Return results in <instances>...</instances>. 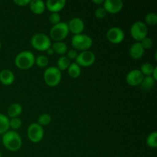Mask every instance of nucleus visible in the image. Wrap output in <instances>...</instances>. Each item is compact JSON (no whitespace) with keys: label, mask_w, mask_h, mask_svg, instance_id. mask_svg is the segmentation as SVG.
Wrapping results in <instances>:
<instances>
[{"label":"nucleus","mask_w":157,"mask_h":157,"mask_svg":"<svg viewBox=\"0 0 157 157\" xmlns=\"http://www.w3.org/2000/svg\"><path fill=\"white\" fill-rule=\"evenodd\" d=\"M46 52H47V54L48 55H52L54 53H55V52H54V51H53V49L52 48V47L49 48L48 49L47 51H46Z\"/></svg>","instance_id":"e433bc0d"},{"label":"nucleus","mask_w":157,"mask_h":157,"mask_svg":"<svg viewBox=\"0 0 157 157\" xmlns=\"http://www.w3.org/2000/svg\"><path fill=\"white\" fill-rule=\"evenodd\" d=\"M78 55V51H76L75 49H71V50H68L67 52V58L69 60L76 59Z\"/></svg>","instance_id":"473e14b6"},{"label":"nucleus","mask_w":157,"mask_h":157,"mask_svg":"<svg viewBox=\"0 0 157 157\" xmlns=\"http://www.w3.org/2000/svg\"><path fill=\"white\" fill-rule=\"evenodd\" d=\"M52 48L53 49L55 53H56L57 55H61V56L67 53V52L68 51L67 45L63 41L54 42L53 44H52Z\"/></svg>","instance_id":"6ab92c4d"},{"label":"nucleus","mask_w":157,"mask_h":157,"mask_svg":"<svg viewBox=\"0 0 157 157\" xmlns=\"http://www.w3.org/2000/svg\"><path fill=\"white\" fill-rule=\"evenodd\" d=\"M48 20L51 24L55 25H57L59 22H61V15H60L58 12H52L49 15Z\"/></svg>","instance_id":"c756f323"},{"label":"nucleus","mask_w":157,"mask_h":157,"mask_svg":"<svg viewBox=\"0 0 157 157\" xmlns=\"http://www.w3.org/2000/svg\"><path fill=\"white\" fill-rule=\"evenodd\" d=\"M68 26L67 23L61 21L58 24L55 25L52 27L50 30L51 39L53 40L55 42L57 41H62L65 39L69 34Z\"/></svg>","instance_id":"423d86ee"},{"label":"nucleus","mask_w":157,"mask_h":157,"mask_svg":"<svg viewBox=\"0 0 157 157\" xmlns=\"http://www.w3.org/2000/svg\"><path fill=\"white\" fill-rule=\"evenodd\" d=\"M31 0H14V3L18 6H26L29 5Z\"/></svg>","instance_id":"72a5a7b5"},{"label":"nucleus","mask_w":157,"mask_h":157,"mask_svg":"<svg viewBox=\"0 0 157 157\" xmlns=\"http://www.w3.org/2000/svg\"><path fill=\"white\" fill-rule=\"evenodd\" d=\"M1 48H2V43L0 42V50H1Z\"/></svg>","instance_id":"4c0bfd02"},{"label":"nucleus","mask_w":157,"mask_h":157,"mask_svg":"<svg viewBox=\"0 0 157 157\" xmlns=\"http://www.w3.org/2000/svg\"><path fill=\"white\" fill-rule=\"evenodd\" d=\"M2 142L3 146L8 150L12 152H16L19 150L22 145L21 136L15 130H8L6 133L2 134Z\"/></svg>","instance_id":"f257e3e1"},{"label":"nucleus","mask_w":157,"mask_h":157,"mask_svg":"<svg viewBox=\"0 0 157 157\" xmlns=\"http://www.w3.org/2000/svg\"><path fill=\"white\" fill-rule=\"evenodd\" d=\"M44 81L49 87H56L60 84L62 78L61 71L57 67H48L44 72Z\"/></svg>","instance_id":"20e7f679"},{"label":"nucleus","mask_w":157,"mask_h":157,"mask_svg":"<svg viewBox=\"0 0 157 157\" xmlns=\"http://www.w3.org/2000/svg\"><path fill=\"white\" fill-rule=\"evenodd\" d=\"M144 78V76L139 69H133L128 72L126 76V81L129 85L136 87L140 85Z\"/></svg>","instance_id":"9b49d317"},{"label":"nucleus","mask_w":157,"mask_h":157,"mask_svg":"<svg viewBox=\"0 0 157 157\" xmlns=\"http://www.w3.org/2000/svg\"><path fill=\"white\" fill-rule=\"evenodd\" d=\"M154 66L151 64V63H144L142 64L140 67V71L143 74L144 77L147 76H151L152 73H153V70H154Z\"/></svg>","instance_id":"b1692460"},{"label":"nucleus","mask_w":157,"mask_h":157,"mask_svg":"<svg viewBox=\"0 0 157 157\" xmlns=\"http://www.w3.org/2000/svg\"><path fill=\"white\" fill-rule=\"evenodd\" d=\"M152 78L155 80V81H157V67H154V70H153V73H152Z\"/></svg>","instance_id":"f704fd0d"},{"label":"nucleus","mask_w":157,"mask_h":157,"mask_svg":"<svg viewBox=\"0 0 157 157\" xmlns=\"http://www.w3.org/2000/svg\"><path fill=\"white\" fill-rule=\"evenodd\" d=\"M93 3L96 5H101V4H104V0H93Z\"/></svg>","instance_id":"c9c22d12"},{"label":"nucleus","mask_w":157,"mask_h":157,"mask_svg":"<svg viewBox=\"0 0 157 157\" xmlns=\"http://www.w3.org/2000/svg\"><path fill=\"white\" fill-rule=\"evenodd\" d=\"M130 35L133 39L136 40V42H140L148 35L147 25L144 21H136L130 28Z\"/></svg>","instance_id":"0eeeda50"},{"label":"nucleus","mask_w":157,"mask_h":157,"mask_svg":"<svg viewBox=\"0 0 157 157\" xmlns=\"http://www.w3.org/2000/svg\"><path fill=\"white\" fill-rule=\"evenodd\" d=\"M71 64V60H69L68 58H67V56H64V55H62V56L60 57L59 58L57 61V67L59 69L60 71H65L67 70L68 67Z\"/></svg>","instance_id":"5701e85b"},{"label":"nucleus","mask_w":157,"mask_h":157,"mask_svg":"<svg viewBox=\"0 0 157 157\" xmlns=\"http://www.w3.org/2000/svg\"><path fill=\"white\" fill-rule=\"evenodd\" d=\"M35 64L39 67H45L48 64V58L45 55H38L37 58H35Z\"/></svg>","instance_id":"bb28decb"},{"label":"nucleus","mask_w":157,"mask_h":157,"mask_svg":"<svg viewBox=\"0 0 157 157\" xmlns=\"http://www.w3.org/2000/svg\"><path fill=\"white\" fill-rule=\"evenodd\" d=\"M67 74L71 78H78L81 74V67L75 62L71 63L67 68Z\"/></svg>","instance_id":"aec40b11"},{"label":"nucleus","mask_w":157,"mask_h":157,"mask_svg":"<svg viewBox=\"0 0 157 157\" xmlns=\"http://www.w3.org/2000/svg\"><path fill=\"white\" fill-rule=\"evenodd\" d=\"M44 131L43 127L37 123H32L29 125L27 130V136L29 140L34 144H38L42 140Z\"/></svg>","instance_id":"6e6552de"},{"label":"nucleus","mask_w":157,"mask_h":157,"mask_svg":"<svg viewBox=\"0 0 157 157\" xmlns=\"http://www.w3.org/2000/svg\"><path fill=\"white\" fill-rule=\"evenodd\" d=\"M146 25L155 26L157 24V15L154 12H150L145 16Z\"/></svg>","instance_id":"cd10ccee"},{"label":"nucleus","mask_w":157,"mask_h":157,"mask_svg":"<svg viewBox=\"0 0 157 157\" xmlns=\"http://www.w3.org/2000/svg\"><path fill=\"white\" fill-rule=\"evenodd\" d=\"M66 5L65 0H48L45 2L46 9L51 12H58L62 10Z\"/></svg>","instance_id":"4468645a"},{"label":"nucleus","mask_w":157,"mask_h":157,"mask_svg":"<svg viewBox=\"0 0 157 157\" xmlns=\"http://www.w3.org/2000/svg\"><path fill=\"white\" fill-rule=\"evenodd\" d=\"M103 7L110 14H117L122 10L124 2L122 0H105Z\"/></svg>","instance_id":"ddd939ff"},{"label":"nucleus","mask_w":157,"mask_h":157,"mask_svg":"<svg viewBox=\"0 0 157 157\" xmlns=\"http://www.w3.org/2000/svg\"><path fill=\"white\" fill-rule=\"evenodd\" d=\"M96 61V56L94 53L90 51H84L81 53L78 54L77 56L75 61L76 64H78L80 67H89L92 64H94Z\"/></svg>","instance_id":"1a4fd4ad"},{"label":"nucleus","mask_w":157,"mask_h":157,"mask_svg":"<svg viewBox=\"0 0 157 157\" xmlns=\"http://www.w3.org/2000/svg\"><path fill=\"white\" fill-rule=\"evenodd\" d=\"M107 14V11L105 10L104 7H99L95 10L94 16L98 19H103L104 18H105Z\"/></svg>","instance_id":"2f4dec72"},{"label":"nucleus","mask_w":157,"mask_h":157,"mask_svg":"<svg viewBox=\"0 0 157 157\" xmlns=\"http://www.w3.org/2000/svg\"><path fill=\"white\" fill-rule=\"evenodd\" d=\"M31 44L37 51L46 52L49 48L52 47V41L45 34L37 33L31 38Z\"/></svg>","instance_id":"39448f33"},{"label":"nucleus","mask_w":157,"mask_h":157,"mask_svg":"<svg viewBox=\"0 0 157 157\" xmlns=\"http://www.w3.org/2000/svg\"><path fill=\"white\" fill-rule=\"evenodd\" d=\"M67 26H68L69 32L73 33L74 35L82 34L85 28L84 21L81 18H78V17L71 18L67 23Z\"/></svg>","instance_id":"f8f14e48"},{"label":"nucleus","mask_w":157,"mask_h":157,"mask_svg":"<svg viewBox=\"0 0 157 157\" xmlns=\"http://www.w3.org/2000/svg\"><path fill=\"white\" fill-rule=\"evenodd\" d=\"M71 44L74 49L76 51H87L91 48L93 44V40L89 35L86 34L75 35L71 38Z\"/></svg>","instance_id":"7ed1b4c3"},{"label":"nucleus","mask_w":157,"mask_h":157,"mask_svg":"<svg viewBox=\"0 0 157 157\" xmlns=\"http://www.w3.org/2000/svg\"><path fill=\"white\" fill-rule=\"evenodd\" d=\"M51 122H52V117H51V115L48 114V113H42V114H41L38 117L37 124L43 127V126L49 125Z\"/></svg>","instance_id":"a878e982"},{"label":"nucleus","mask_w":157,"mask_h":157,"mask_svg":"<svg viewBox=\"0 0 157 157\" xmlns=\"http://www.w3.org/2000/svg\"><path fill=\"white\" fill-rule=\"evenodd\" d=\"M31 11L35 15H41L45 11V2L42 0H31L29 3Z\"/></svg>","instance_id":"dca6fc26"},{"label":"nucleus","mask_w":157,"mask_h":157,"mask_svg":"<svg viewBox=\"0 0 157 157\" xmlns=\"http://www.w3.org/2000/svg\"><path fill=\"white\" fill-rule=\"evenodd\" d=\"M156 82V81L152 78V76L144 77L140 84V87L141 88L145 90H151V89H153L154 87Z\"/></svg>","instance_id":"412c9836"},{"label":"nucleus","mask_w":157,"mask_h":157,"mask_svg":"<svg viewBox=\"0 0 157 157\" xmlns=\"http://www.w3.org/2000/svg\"><path fill=\"white\" fill-rule=\"evenodd\" d=\"M144 52L145 50L144 49V48L141 45L140 42H135L130 46V51H129V53H130V57H131L133 59L138 60L140 59L144 55Z\"/></svg>","instance_id":"2eb2a0df"},{"label":"nucleus","mask_w":157,"mask_h":157,"mask_svg":"<svg viewBox=\"0 0 157 157\" xmlns=\"http://www.w3.org/2000/svg\"><path fill=\"white\" fill-rule=\"evenodd\" d=\"M21 113H22V107L21 104L18 103H13L8 107L7 117L9 119L18 117Z\"/></svg>","instance_id":"a211bd4d"},{"label":"nucleus","mask_w":157,"mask_h":157,"mask_svg":"<svg viewBox=\"0 0 157 157\" xmlns=\"http://www.w3.org/2000/svg\"><path fill=\"white\" fill-rule=\"evenodd\" d=\"M9 129V118L0 113V134H4Z\"/></svg>","instance_id":"4be33fe9"},{"label":"nucleus","mask_w":157,"mask_h":157,"mask_svg":"<svg viewBox=\"0 0 157 157\" xmlns=\"http://www.w3.org/2000/svg\"><path fill=\"white\" fill-rule=\"evenodd\" d=\"M157 132H152L148 135L147 138V144L149 147L153 149H156L157 147Z\"/></svg>","instance_id":"393cba45"},{"label":"nucleus","mask_w":157,"mask_h":157,"mask_svg":"<svg viewBox=\"0 0 157 157\" xmlns=\"http://www.w3.org/2000/svg\"><path fill=\"white\" fill-rule=\"evenodd\" d=\"M116 157H121V156H116Z\"/></svg>","instance_id":"ea45409f"},{"label":"nucleus","mask_w":157,"mask_h":157,"mask_svg":"<svg viewBox=\"0 0 157 157\" xmlns=\"http://www.w3.org/2000/svg\"><path fill=\"white\" fill-rule=\"evenodd\" d=\"M15 75L12 71L4 69L0 71V82L4 85H11L15 81Z\"/></svg>","instance_id":"f3484780"},{"label":"nucleus","mask_w":157,"mask_h":157,"mask_svg":"<svg viewBox=\"0 0 157 157\" xmlns=\"http://www.w3.org/2000/svg\"><path fill=\"white\" fill-rule=\"evenodd\" d=\"M0 157H2V153H1V152H0Z\"/></svg>","instance_id":"58836bf2"},{"label":"nucleus","mask_w":157,"mask_h":157,"mask_svg":"<svg viewBox=\"0 0 157 157\" xmlns=\"http://www.w3.org/2000/svg\"><path fill=\"white\" fill-rule=\"evenodd\" d=\"M22 125L21 120L19 117H15L9 119V128H12V130H18Z\"/></svg>","instance_id":"c85d7f7f"},{"label":"nucleus","mask_w":157,"mask_h":157,"mask_svg":"<svg viewBox=\"0 0 157 157\" xmlns=\"http://www.w3.org/2000/svg\"><path fill=\"white\" fill-rule=\"evenodd\" d=\"M140 44L142 47L144 48V50L146 49H150L153 46V41L150 37H146L144 39L140 41Z\"/></svg>","instance_id":"7c9ffc66"},{"label":"nucleus","mask_w":157,"mask_h":157,"mask_svg":"<svg viewBox=\"0 0 157 157\" xmlns=\"http://www.w3.org/2000/svg\"><path fill=\"white\" fill-rule=\"evenodd\" d=\"M107 40L113 44H120L124 40V32L121 28L119 27H112L107 32Z\"/></svg>","instance_id":"9d476101"},{"label":"nucleus","mask_w":157,"mask_h":157,"mask_svg":"<svg viewBox=\"0 0 157 157\" xmlns=\"http://www.w3.org/2000/svg\"><path fill=\"white\" fill-rule=\"evenodd\" d=\"M35 61V55L32 52L22 51L15 57V64L20 70H28L33 67Z\"/></svg>","instance_id":"f03ea898"}]
</instances>
